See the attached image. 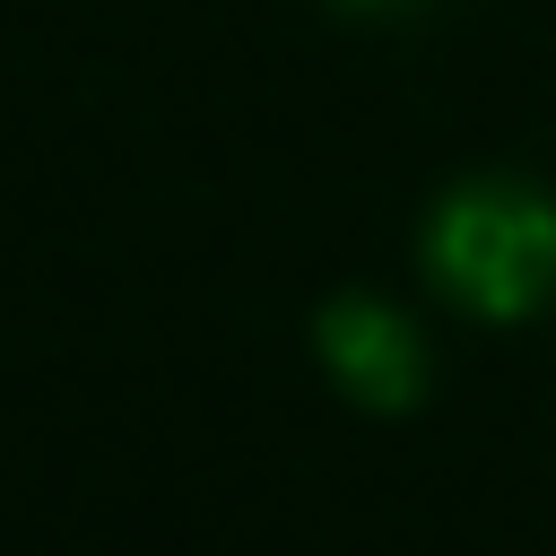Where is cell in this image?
<instances>
[{"mask_svg": "<svg viewBox=\"0 0 556 556\" xmlns=\"http://www.w3.org/2000/svg\"><path fill=\"white\" fill-rule=\"evenodd\" d=\"M426 269L460 313L486 321L539 313L556 295V200L513 174H478L443 191L426 217Z\"/></svg>", "mask_w": 556, "mask_h": 556, "instance_id": "1", "label": "cell"}, {"mask_svg": "<svg viewBox=\"0 0 556 556\" xmlns=\"http://www.w3.org/2000/svg\"><path fill=\"white\" fill-rule=\"evenodd\" d=\"M313 348H321L330 382L374 417H400L426 391V348H417L408 313H391L382 295H330L313 321Z\"/></svg>", "mask_w": 556, "mask_h": 556, "instance_id": "2", "label": "cell"}, {"mask_svg": "<svg viewBox=\"0 0 556 556\" xmlns=\"http://www.w3.org/2000/svg\"><path fill=\"white\" fill-rule=\"evenodd\" d=\"M348 9H408V0H348Z\"/></svg>", "mask_w": 556, "mask_h": 556, "instance_id": "3", "label": "cell"}]
</instances>
